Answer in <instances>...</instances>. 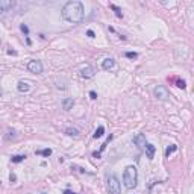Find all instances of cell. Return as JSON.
<instances>
[{
    "instance_id": "22",
    "label": "cell",
    "mask_w": 194,
    "mask_h": 194,
    "mask_svg": "<svg viewBox=\"0 0 194 194\" xmlns=\"http://www.w3.org/2000/svg\"><path fill=\"white\" fill-rule=\"evenodd\" d=\"M177 86H179V88H182V89H185V88H186L185 80H177Z\"/></svg>"
},
{
    "instance_id": "2",
    "label": "cell",
    "mask_w": 194,
    "mask_h": 194,
    "mask_svg": "<svg viewBox=\"0 0 194 194\" xmlns=\"http://www.w3.org/2000/svg\"><path fill=\"white\" fill-rule=\"evenodd\" d=\"M123 182H124V186L128 189H132L138 185V170H137V167H134V165L126 167L124 174H123Z\"/></svg>"
},
{
    "instance_id": "6",
    "label": "cell",
    "mask_w": 194,
    "mask_h": 194,
    "mask_svg": "<svg viewBox=\"0 0 194 194\" xmlns=\"http://www.w3.org/2000/svg\"><path fill=\"white\" fill-rule=\"evenodd\" d=\"M94 76V68L91 65H85L80 68V77L82 79H91Z\"/></svg>"
},
{
    "instance_id": "17",
    "label": "cell",
    "mask_w": 194,
    "mask_h": 194,
    "mask_svg": "<svg viewBox=\"0 0 194 194\" xmlns=\"http://www.w3.org/2000/svg\"><path fill=\"white\" fill-rule=\"evenodd\" d=\"M176 150H177V146H176V144H171V146H168V147L165 149V156L168 158V156H170L171 153H174Z\"/></svg>"
},
{
    "instance_id": "19",
    "label": "cell",
    "mask_w": 194,
    "mask_h": 194,
    "mask_svg": "<svg viewBox=\"0 0 194 194\" xmlns=\"http://www.w3.org/2000/svg\"><path fill=\"white\" fill-rule=\"evenodd\" d=\"M111 9H114V11H115V14H117V17H120V18L123 17V14H121V9H120V8H117L115 5H111Z\"/></svg>"
},
{
    "instance_id": "27",
    "label": "cell",
    "mask_w": 194,
    "mask_h": 194,
    "mask_svg": "<svg viewBox=\"0 0 194 194\" xmlns=\"http://www.w3.org/2000/svg\"><path fill=\"white\" fill-rule=\"evenodd\" d=\"M64 194H76V192H73V191H70V189H65Z\"/></svg>"
},
{
    "instance_id": "5",
    "label": "cell",
    "mask_w": 194,
    "mask_h": 194,
    "mask_svg": "<svg viewBox=\"0 0 194 194\" xmlns=\"http://www.w3.org/2000/svg\"><path fill=\"white\" fill-rule=\"evenodd\" d=\"M155 95H156V99H159V100H167L170 94H168V89L165 86L159 85V86L155 88Z\"/></svg>"
},
{
    "instance_id": "23",
    "label": "cell",
    "mask_w": 194,
    "mask_h": 194,
    "mask_svg": "<svg viewBox=\"0 0 194 194\" xmlns=\"http://www.w3.org/2000/svg\"><path fill=\"white\" fill-rule=\"evenodd\" d=\"M8 134H9V135H6V140H11V138H15V131H9Z\"/></svg>"
},
{
    "instance_id": "14",
    "label": "cell",
    "mask_w": 194,
    "mask_h": 194,
    "mask_svg": "<svg viewBox=\"0 0 194 194\" xmlns=\"http://www.w3.org/2000/svg\"><path fill=\"white\" fill-rule=\"evenodd\" d=\"M103 134H105V128L103 126H99V128H97L95 129V132H94V135H92V138H102L103 137Z\"/></svg>"
},
{
    "instance_id": "21",
    "label": "cell",
    "mask_w": 194,
    "mask_h": 194,
    "mask_svg": "<svg viewBox=\"0 0 194 194\" xmlns=\"http://www.w3.org/2000/svg\"><path fill=\"white\" fill-rule=\"evenodd\" d=\"M20 29H21V32H24V34H26V35H27V34H29V27H27V26H26V24H21V26H20Z\"/></svg>"
},
{
    "instance_id": "28",
    "label": "cell",
    "mask_w": 194,
    "mask_h": 194,
    "mask_svg": "<svg viewBox=\"0 0 194 194\" xmlns=\"http://www.w3.org/2000/svg\"><path fill=\"white\" fill-rule=\"evenodd\" d=\"M41 194H47V192H41Z\"/></svg>"
},
{
    "instance_id": "15",
    "label": "cell",
    "mask_w": 194,
    "mask_h": 194,
    "mask_svg": "<svg viewBox=\"0 0 194 194\" xmlns=\"http://www.w3.org/2000/svg\"><path fill=\"white\" fill-rule=\"evenodd\" d=\"M26 159V155H14L12 158H11V161L14 162V164H18V162H23Z\"/></svg>"
},
{
    "instance_id": "9",
    "label": "cell",
    "mask_w": 194,
    "mask_h": 194,
    "mask_svg": "<svg viewBox=\"0 0 194 194\" xmlns=\"http://www.w3.org/2000/svg\"><path fill=\"white\" fill-rule=\"evenodd\" d=\"M144 150H146V156H147L149 159H153V156H155V152H156V147H155L153 144H150V143H146V146H144Z\"/></svg>"
},
{
    "instance_id": "4",
    "label": "cell",
    "mask_w": 194,
    "mask_h": 194,
    "mask_svg": "<svg viewBox=\"0 0 194 194\" xmlns=\"http://www.w3.org/2000/svg\"><path fill=\"white\" fill-rule=\"evenodd\" d=\"M27 68L31 73H35V74H41L43 73V64L41 61H29L27 62Z\"/></svg>"
},
{
    "instance_id": "11",
    "label": "cell",
    "mask_w": 194,
    "mask_h": 194,
    "mask_svg": "<svg viewBox=\"0 0 194 194\" xmlns=\"http://www.w3.org/2000/svg\"><path fill=\"white\" fill-rule=\"evenodd\" d=\"M73 105H74L73 97H65V99L62 100V108H64L65 111H70V109L73 108Z\"/></svg>"
},
{
    "instance_id": "26",
    "label": "cell",
    "mask_w": 194,
    "mask_h": 194,
    "mask_svg": "<svg viewBox=\"0 0 194 194\" xmlns=\"http://www.w3.org/2000/svg\"><path fill=\"white\" fill-rule=\"evenodd\" d=\"M9 179H11V182H15V174H14V173H11Z\"/></svg>"
},
{
    "instance_id": "1",
    "label": "cell",
    "mask_w": 194,
    "mask_h": 194,
    "mask_svg": "<svg viewBox=\"0 0 194 194\" xmlns=\"http://www.w3.org/2000/svg\"><path fill=\"white\" fill-rule=\"evenodd\" d=\"M62 18L67 21V23H80L83 20V15H85V9H83V5L82 2H67L62 8V12H61Z\"/></svg>"
},
{
    "instance_id": "20",
    "label": "cell",
    "mask_w": 194,
    "mask_h": 194,
    "mask_svg": "<svg viewBox=\"0 0 194 194\" xmlns=\"http://www.w3.org/2000/svg\"><path fill=\"white\" fill-rule=\"evenodd\" d=\"M126 56L129 59H135V58H138V53H135V52H126Z\"/></svg>"
},
{
    "instance_id": "25",
    "label": "cell",
    "mask_w": 194,
    "mask_h": 194,
    "mask_svg": "<svg viewBox=\"0 0 194 194\" xmlns=\"http://www.w3.org/2000/svg\"><path fill=\"white\" fill-rule=\"evenodd\" d=\"M86 35H88L89 38H94V37H95V34H94L92 31H88V32H86Z\"/></svg>"
},
{
    "instance_id": "12",
    "label": "cell",
    "mask_w": 194,
    "mask_h": 194,
    "mask_svg": "<svg viewBox=\"0 0 194 194\" xmlns=\"http://www.w3.org/2000/svg\"><path fill=\"white\" fill-rule=\"evenodd\" d=\"M17 89H18L20 92H27V91L31 89V85H29L27 82H24V80H20L18 85H17Z\"/></svg>"
},
{
    "instance_id": "10",
    "label": "cell",
    "mask_w": 194,
    "mask_h": 194,
    "mask_svg": "<svg viewBox=\"0 0 194 194\" xmlns=\"http://www.w3.org/2000/svg\"><path fill=\"white\" fill-rule=\"evenodd\" d=\"M134 143H135L140 149H144V146H146V138H144V135H143V134L135 135V137H134Z\"/></svg>"
},
{
    "instance_id": "16",
    "label": "cell",
    "mask_w": 194,
    "mask_h": 194,
    "mask_svg": "<svg viewBox=\"0 0 194 194\" xmlns=\"http://www.w3.org/2000/svg\"><path fill=\"white\" fill-rule=\"evenodd\" d=\"M65 134L70 135V137H79V131L74 129V128H67L65 129Z\"/></svg>"
},
{
    "instance_id": "24",
    "label": "cell",
    "mask_w": 194,
    "mask_h": 194,
    "mask_svg": "<svg viewBox=\"0 0 194 194\" xmlns=\"http://www.w3.org/2000/svg\"><path fill=\"white\" fill-rule=\"evenodd\" d=\"M89 97H91L92 100H95V99H97V94H95L94 91H91V92H89Z\"/></svg>"
},
{
    "instance_id": "13",
    "label": "cell",
    "mask_w": 194,
    "mask_h": 194,
    "mask_svg": "<svg viewBox=\"0 0 194 194\" xmlns=\"http://www.w3.org/2000/svg\"><path fill=\"white\" fill-rule=\"evenodd\" d=\"M111 140H112V135H109V137L106 138V141L102 144V147H100V152H95V153H92V156H94V158H99V156H100V153H102V152L106 149V146L109 144V141H111Z\"/></svg>"
},
{
    "instance_id": "3",
    "label": "cell",
    "mask_w": 194,
    "mask_h": 194,
    "mask_svg": "<svg viewBox=\"0 0 194 194\" xmlns=\"http://www.w3.org/2000/svg\"><path fill=\"white\" fill-rule=\"evenodd\" d=\"M108 191H109V194H120L121 192V185H120V180L117 179L115 174H111L108 177Z\"/></svg>"
},
{
    "instance_id": "8",
    "label": "cell",
    "mask_w": 194,
    "mask_h": 194,
    "mask_svg": "<svg viewBox=\"0 0 194 194\" xmlns=\"http://www.w3.org/2000/svg\"><path fill=\"white\" fill-rule=\"evenodd\" d=\"M114 67H115V61H114L112 58H105V59L102 61V68H103V70L108 71V70H112Z\"/></svg>"
},
{
    "instance_id": "18",
    "label": "cell",
    "mask_w": 194,
    "mask_h": 194,
    "mask_svg": "<svg viewBox=\"0 0 194 194\" xmlns=\"http://www.w3.org/2000/svg\"><path fill=\"white\" fill-rule=\"evenodd\" d=\"M35 153H37V155H41V156H50V155H52V149H43V150H37Z\"/></svg>"
},
{
    "instance_id": "7",
    "label": "cell",
    "mask_w": 194,
    "mask_h": 194,
    "mask_svg": "<svg viewBox=\"0 0 194 194\" xmlns=\"http://www.w3.org/2000/svg\"><path fill=\"white\" fill-rule=\"evenodd\" d=\"M14 2L12 0H0V12H6L11 8H14Z\"/></svg>"
}]
</instances>
